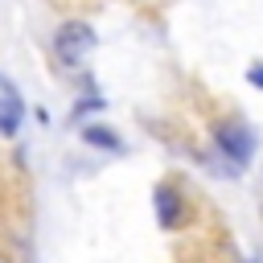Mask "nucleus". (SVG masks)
Listing matches in <instances>:
<instances>
[{
  "label": "nucleus",
  "mask_w": 263,
  "mask_h": 263,
  "mask_svg": "<svg viewBox=\"0 0 263 263\" xmlns=\"http://www.w3.org/2000/svg\"><path fill=\"white\" fill-rule=\"evenodd\" d=\"M95 49V29L86 21H66L53 33V58L62 66H82V58Z\"/></svg>",
  "instance_id": "f257e3e1"
},
{
  "label": "nucleus",
  "mask_w": 263,
  "mask_h": 263,
  "mask_svg": "<svg viewBox=\"0 0 263 263\" xmlns=\"http://www.w3.org/2000/svg\"><path fill=\"white\" fill-rule=\"evenodd\" d=\"M214 144H218L234 164H247V160L255 156V136H251V127H242V123H218V127H214Z\"/></svg>",
  "instance_id": "f03ea898"
},
{
  "label": "nucleus",
  "mask_w": 263,
  "mask_h": 263,
  "mask_svg": "<svg viewBox=\"0 0 263 263\" xmlns=\"http://www.w3.org/2000/svg\"><path fill=\"white\" fill-rule=\"evenodd\" d=\"M21 119H25V99H21V90L0 74V136L21 132Z\"/></svg>",
  "instance_id": "7ed1b4c3"
},
{
  "label": "nucleus",
  "mask_w": 263,
  "mask_h": 263,
  "mask_svg": "<svg viewBox=\"0 0 263 263\" xmlns=\"http://www.w3.org/2000/svg\"><path fill=\"white\" fill-rule=\"evenodd\" d=\"M152 205H156V222H160L164 230H173V226L181 222V214H185V201H181V193H177L173 185H156Z\"/></svg>",
  "instance_id": "20e7f679"
},
{
  "label": "nucleus",
  "mask_w": 263,
  "mask_h": 263,
  "mask_svg": "<svg viewBox=\"0 0 263 263\" xmlns=\"http://www.w3.org/2000/svg\"><path fill=\"white\" fill-rule=\"evenodd\" d=\"M82 140L95 144V148H107V152H119V148H123L119 136H115L111 127H103V123H86V127H82Z\"/></svg>",
  "instance_id": "39448f33"
},
{
  "label": "nucleus",
  "mask_w": 263,
  "mask_h": 263,
  "mask_svg": "<svg viewBox=\"0 0 263 263\" xmlns=\"http://www.w3.org/2000/svg\"><path fill=\"white\" fill-rule=\"evenodd\" d=\"M247 78H251V86H259V90H263V62H255V66L247 70Z\"/></svg>",
  "instance_id": "423d86ee"
}]
</instances>
